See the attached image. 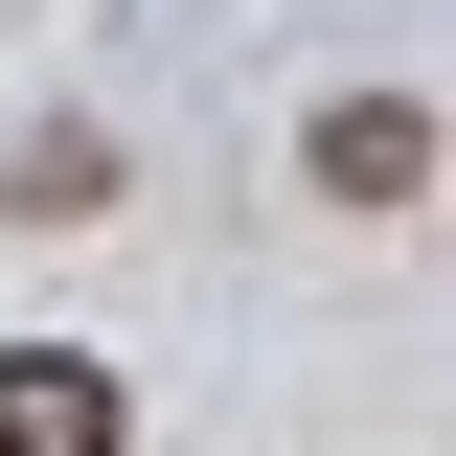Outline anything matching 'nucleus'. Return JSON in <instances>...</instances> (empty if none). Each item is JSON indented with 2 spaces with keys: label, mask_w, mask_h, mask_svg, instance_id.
Segmentation results:
<instances>
[{
  "label": "nucleus",
  "mask_w": 456,
  "mask_h": 456,
  "mask_svg": "<svg viewBox=\"0 0 456 456\" xmlns=\"http://www.w3.org/2000/svg\"><path fill=\"white\" fill-rule=\"evenodd\" d=\"M137 411H114V365L92 342H0V456H114Z\"/></svg>",
  "instance_id": "obj_1"
},
{
  "label": "nucleus",
  "mask_w": 456,
  "mask_h": 456,
  "mask_svg": "<svg viewBox=\"0 0 456 456\" xmlns=\"http://www.w3.org/2000/svg\"><path fill=\"white\" fill-rule=\"evenodd\" d=\"M114 206V137H23V228H92Z\"/></svg>",
  "instance_id": "obj_3"
},
{
  "label": "nucleus",
  "mask_w": 456,
  "mask_h": 456,
  "mask_svg": "<svg viewBox=\"0 0 456 456\" xmlns=\"http://www.w3.org/2000/svg\"><path fill=\"white\" fill-rule=\"evenodd\" d=\"M411 183H434V114L411 92H342L320 114V206H411Z\"/></svg>",
  "instance_id": "obj_2"
}]
</instances>
